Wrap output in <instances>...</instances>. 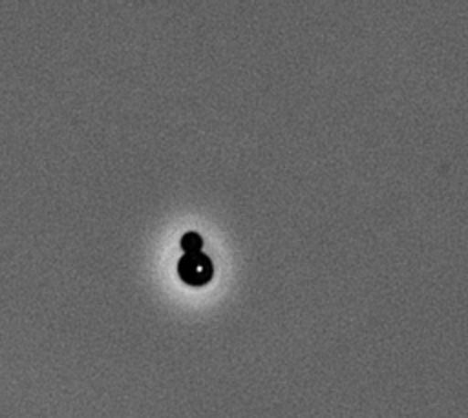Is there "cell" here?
Here are the masks:
<instances>
[{
    "instance_id": "1",
    "label": "cell",
    "mask_w": 468,
    "mask_h": 418,
    "mask_svg": "<svg viewBox=\"0 0 468 418\" xmlns=\"http://www.w3.org/2000/svg\"><path fill=\"white\" fill-rule=\"evenodd\" d=\"M179 277L192 287H201L212 279L214 266L205 252H185L177 261Z\"/></svg>"
},
{
    "instance_id": "2",
    "label": "cell",
    "mask_w": 468,
    "mask_h": 418,
    "mask_svg": "<svg viewBox=\"0 0 468 418\" xmlns=\"http://www.w3.org/2000/svg\"><path fill=\"white\" fill-rule=\"evenodd\" d=\"M181 246L185 252L192 254V252H201V246H203V239L197 232H185L181 235Z\"/></svg>"
}]
</instances>
